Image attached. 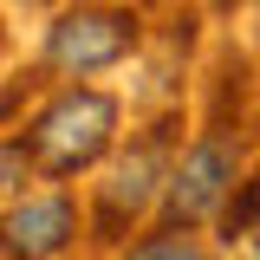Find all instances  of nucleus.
Here are the masks:
<instances>
[{
  "mask_svg": "<svg viewBox=\"0 0 260 260\" xmlns=\"http://www.w3.org/2000/svg\"><path fill=\"white\" fill-rule=\"evenodd\" d=\"M130 39H137L130 13H117V7H78V13H65L59 26L46 32V59L59 72H98V65L124 59Z\"/></svg>",
  "mask_w": 260,
  "mask_h": 260,
  "instance_id": "f03ea898",
  "label": "nucleus"
},
{
  "mask_svg": "<svg viewBox=\"0 0 260 260\" xmlns=\"http://www.w3.org/2000/svg\"><path fill=\"white\" fill-rule=\"evenodd\" d=\"M228 176H234V162H228V150L208 137V143H195L189 156H182V169L169 176V215L176 221H195V215H208L215 202H221Z\"/></svg>",
  "mask_w": 260,
  "mask_h": 260,
  "instance_id": "7ed1b4c3",
  "label": "nucleus"
},
{
  "mask_svg": "<svg viewBox=\"0 0 260 260\" xmlns=\"http://www.w3.org/2000/svg\"><path fill=\"white\" fill-rule=\"evenodd\" d=\"M72 241V202L46 195V202H20L7 215V260H52Z\"/></svg>",
  "mask_w": 260,
  "mask_h": 260,
  "instance_id": "20e7f679",
  "label": "nucleus"
},
{
  "mask_svg": "<svg viewBox=\"0 0 260 260\" xmlns=\"http://www.w3.org/2000/svg\"><path fill=\"white\" fill-rule=\"evenodd\" d=\"M111 124H117V104L104 91H65V98H52V104L39 111L32 150H39V162H46L52 176H72V169H85V162L104 156Z\"/></svg>",
  "mask_w": 260,
  "mask_h": 260,
  "instance_id": "f257e3e1",
  "label": "nucleus"
},
{
  "mask_svg": "<svg viewBox=\"0 0 260 260\" xmlns=\"http://www.w3.org/2000/svg\"><path fill=\"white\" fill-rule=\"evenodd\" d=\"M156 143H143L137 156H124L117 162V176L104 182V221H124V215H137L150 195H156Z\"/></svg>",
  "mask_w": 260,
  "mask_h": 260,
  "instance_id": "39448f33",
  "label": "nucleus"
},
{
  "mask_svg": "<svg viewBox=\"0 0 260 260\" xmlns=\"http://www.w3.org/2000/svg\"><path fill=\"white\" fill-rule=\"evenodd\" d=\"M130 260H202V254H195L182 234H162V241H143V247H137Z\"/></svg>",
  "mask_w": 260,
  "mask_h": 260,
  "instance_id": "423d86ee",
  "label": "nucleus"
}]
</instances>
